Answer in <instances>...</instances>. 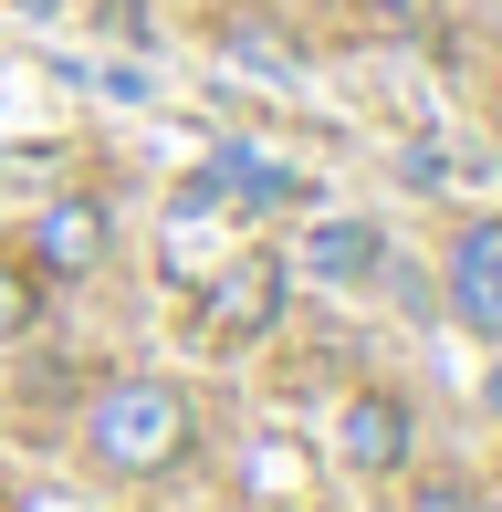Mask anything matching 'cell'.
<instances>
[{
  "label": "cell",
  "instance_id": "cell-11",
  "mask_svg": "<svg viewBox=\"0 0 502 512\" xmlns=\"http://www.w3.org/2000/svg\"><path fill=\"white\" fill-rule=\"evenodd\" d=\"M482 398H492V408H502V366H492V377H482Z\"/></svg>",
  "mask_w": 502,
  "mask_h": 512
},
{
  "label": "cell",
  "instance_id": "cell-6",
  "mask_svg": "<svg viewBox=\"0 0 502 512\" xmlns=\"http://www.w3.org/2000/svg\"><path fill=\"white\" fill-rule=\"evenodd\" d=\"M314 272H325V283L377 272V230H367V220H325V230H314Z\"/></svg>",
  "mask_w": 502,
  "mask_h": 512
},
{
  "label": "cell",
  "instance_id": "cell-7",
  "mask_svg": "<svg viewBox=\"0 0 502 512\" xmlns=\"http://www.w3.org/2000/svg\"><path fill=\"white\" fill-rule=\"evenodd\" d=\"M42 324V272L32 262H0V345H21Z\"/></svg>",
  "mask_w": 502,
  "mask_h": 512
},
{
  "label": "cell",
  "instance_id": "cell-8",
  "mask_svg": "<svg viewBox=\"0 0 502 512\" xmlns=\"http://www.w3.org/2000/svg\"><path fill=\"white\" fill-rule=\"evenodd\" d=\"M251 492H304V450L293 439H251Z\"/></svg>",
  "mask_w": 502,
  "mask_h": 512
},
{
  "label": "cell",
  "instance_id": "cell-9",
  "mask_svg": "<svg viewBox=\"0 0 502 512\" xmlns=\"http://www.w3.org/2000/svg\"><path fill=\"white\" fill-rule=\"evenodd\" d=\"M231 53L262 63V74H293V42H283V32H251V21H231Z\"/></svg>",
  "mask_w": 502,
  "mask_h": 512
},
{
  "label": "cell",
  "instance_id": "cell-5",
  "mask_svg": "<svg viewBox=\"0 0 502 512\" xmlns=\"http://www.w3.org/2000/svg\"><path fill=\"white\" fill-rule=\"evenodd\" d=\"M335 450H346L367 481H377V471H398V460H408V408L387 398V387H356L346 418H335Z\"/></svg>",
  "mask_w": 502,
  "mask_h": 512
},
{
  "label": "cell",
  "instance_id": "cell-2",
  "mask_svg": "<svg viewBox=\"0 0 502 512\" xmlns=\"http://www.w3.org/2000/svg\"><path fill=\"white\" fill-rule=\"evenodd\" d=\"M272 324H283V262H272V251H241L231 272L199 283V335L210 345H251V335H272Z\"/></svg>",
  "mask_w": 502,
  "mask_h": 512
},
{
  "label": "cell",
  "instance_id": "cell-10",
  "mask_svg": "<svg viewBox=\"0 0 502 512\" xmlns=\"http://www.w3.org/2000/svg\"><path fill=\"white\" fill-rule=\"evenodd\" d=\"M408 512H471V492H461V481H429V492L408 502Z\"/></svg>",
  "mask_w": 502,
  "mask_h": 512
},
{
  "label": "cell",
  "instance_id": "cell-4",
  "mask_svg": "<svg viewBox=\"0 0 502 512\" xmlns=\"http://www.w3.org/2000/svg\"><path fill=\"white\" fill-rule=\"evenodd\" d=\"M450 304L471 335H502V220H471L450 241Z\"/></svg>",
  "mask_w": 502,
  "mask_h": 512
},
{
  "label": "cell",
  "instance_id": "cell-12",
  "mask_svg": "<svg viewBox=\"0 0 502 512\" xmlns=\"http://www.w3.org/2000/svg\"><path fill=\"white\" fill-rule=\"evenodd\" d=\"M21 11H63V0H21Z\"/></svg>",
  "mask_w": 502,
  "mask_h": 512
},
{
  "label": "cell",
  "instance_id": "cell-1",
  "mask_svg": "<svg viewBox=\"0 0 502 512\" xmlns=\"http://www.w3.org/2000/svg\"><path fill=\"white\" fill-rule=\"evenodd\" d=\"M189 439H199L189 387H168V377H116L95 408H84V450H95L105 471H126V481L178 471V460H189Z\"/></svg>",
  "mask_w": 502,
  "mask_h": 512
},
{
  "label": "cell",
  "instance_id": "cell-3",
  "mask_svg": "<svg viewBox=\"0 0 502 512\" xmlns=\"http://www.w3.org/2000/svg\"><path fill=\"white\" fill-rule=\"evenodd\" d=\"M105 251H116L105 199H53V209L32 220V251H21V262H32L42 283H84V272H105Z\"/></svg>",
  "mask_w": 502,
  "mask_h": 512
}]
</instances>
